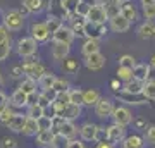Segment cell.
<instances>
[{
	"label": "cell",
	"instance_id": "obj_1",
	"mask_svg": "<svg viewBox=\"0 0 155 148\" xmlns=\"http://www.w3.org/2000/svg\"><path fill=\"white\" fill-rule=\"evenodd\" d=\"M36 50H38V43L31 36H24V38L17 40V54L21 55V57L28 59V57L36 54Z\"/></svg>",
	"mask_w": 155,
	"mask_h": 148
},
{
	"label": "cell",
	"instance_id": "obj_2",
	"mask_svg": "<svg viewBox=\"0 0 155 148\" xmlns=\"http://www.w3.org/2000/svg\"><path fill=\"white\" fill-rule=\"evenodd\" d=\"M4 26L9 31H19L24 26V16L19 11H11L4 16Z\"/></svg>",
	"mask_w": 155,
	"mask_h": 148
},
{
	"label": "cell",
	"instance_id": "obj_3",
	"mask_svg": "<svg viewBox=\"0 0 155 148\" xmlns=\"http://www.w3.org/2000/svg\"><path fill=\"white\" fill-rule=\"evenodd\" d=\"M22 72L26 74V77H31L35 81H38L40 77L43 76L45 72V66L40 64V62H35V61H28L22 64Z\"/></svg>",
	"mask_w": 155,
	"mask_h": 148
},
{
	"label": "cell",
	"instance_id": "obj_4",
	"mask_svg": "<svg viewBox=\"0 0 155 148\" xmlns=\"http://www.w3.org/2000/svg\"><path fill=\"white\" fill-rule=\"evenodd\" d=\"M110 117L114 119V124H119V126L124 127L133 122V112L127 107H114V112H112Z\"/></svg>",
	"mask_w": 155,
	"mask_h": 148
},
{
	"label": "cell",
	"instance_id": "obj_5",
	"mask_svg": "<svg viewBox=\"0 0 155 148\" xmlns=\"http://www.w3.org/2000/svg\"><path fill=\"white\" fill-rule=\"evenodd\" d=\"M116 97L121 102H124V104L127 105H143L148 102V98L145 97L143 93H127V91H124V90H119V91H116Z\"/></svg>",
	"mask_w": 155,
	"mask_h": 148
},
{
	"label": "cell",
	"instance_id": "obj_6",
	"mask_svg": "<svg viewBox=\"0 0 155 148\" xmlns=\"http://www.w3.org/2000/svg\"><path fill=\"white\" fill-rule=\"evenodd\" d=\"M107 26L105 24H102V22H90L86 21V26H84V36L86 38H95L98 40L102 36H105L107 35Z\"/></svg>",
	"mask_w": 155,
	"mask_h": 148
},
{
	"label": "cell",
	"instance_id": "obj_7",
	"mask_svg": "<svg viewBox=\"0 0 155 148\" xmlns=\"http://www.w3.org/2000/svg\"><path fill=\"white\" fill-rule=\"evenodd\" d=\"M126 138V127L119 126V124H110L107 127V141L116 145V143H122V140Z\"/></svg>",
	"mask_w": 155,
	"mask_h": 148
},
{
	"label": "cell",
	"instance_id": "obj_8",
	"mask_svg": "<svg viewBox=\"0 0 155 148\" xmlns=\"http://www.w3.org/2000/svg\"><path fill=\"white\" fill-rule=\"evenodd\" d=\"M52 36L48 31V28H47V24L45 22H33L31 24V38L36 40V43L38 41H48V38Z\"/></svg>",
	"mask_w": 155,
	"mask_h": 148
},
{
	"label": "cell",
	"instance_id": "obj_9",
	"mask_svg": "<svg viewBox=\"0 0 155 148\" xmlns=\"http://www.w3.org/2000/svg\"><path fill=\"white\" fill-rule=\"evenodd\" d=\"M54 115H61L64 121H76L78 117H81V105H74V104H67L64 109H61L57 114Z\"/></svg>",
	"mask_w": 155,
	"mask_h": 148
},
{
	"label": "cell",
	"instance_id": "obj_10",
	"mask_svg": "<svg viewBox=\"0 0 155 148\" xmlns=\"http://www.w3.org/2000/svg\"><path fill=\"white\" fill-rule=\"evenodd\" d=\"M112 112H114V104H112V100H109V98H100L98 104L95 105V114H97V117H100V119L110 117Z\"/></svg>",
	"mask_w": 155,
	"mask_h": 148
},
{
	"label": "cell",
	"instance_id": "obj_11",
	"mask_svg": "<svg viewBox=\"0 0 155 148\" xmlns=\"http://www.w3.org/2000/svg\"><path fill=\"white\" fill-rule=\"evenodd\" d=\"M86 21L105 24V22L109 21V19H107V14H105V9L100 5V4H93V5L90 7V12H88V16H86Z\"/></svg>",
	"mask_w": 155,
	"mask_h": 148
},
{
	"label": "cell",
	"instance_id": "obj_12",
	"mask_svg": "<svg viewBox=\"0 0 155 148\" xmlns=\"http://www.w3.org/2000/svg\"><path fill=\"white\" fill-rule=\"evenodd\" d=\"M84 66L88 67L90 71H100L102 67L105 66V55L100 54V52L86 55V57H84Z\"/></svg>",
	"mask_w": 155,
	"mask_h": 148
},
{
	"label": "cell",
	"instance_id": "obj_13",
	"mask_svg": "<svg viewBox=\"0 0 155 148\" xmlns=\"http://www.w3.org/2000/svg\"><path fill=\"white\" fill-rule=\"evenodd\" d=\"M98 129L100 127L93 122H86L79 127V134H81V140L83 141H97V136H98Z\"/></svg>",
	"mask_w": 155,
	"mask_h": 148
},
{
	"label": "cell",
	"instance_id": "obj_14",
	"mask_svg": "<svg viewBox=\"0 0 155 148\" xmlns=\"http://www.w3.org/2000/svg\"><path fill=\"white\" fill-rule=\"evenodd\" d=\"M109 28H110L114 33H126L127 29L131 28V22L127 21L122 14H119V16H116L114 19L109 21Z\"/></svg>",
	"mask_w": 155,
	"mask_h": 148
},
{
	"label": "cell",
	"instance_id": "obj_15",
	"mask_svg": "<svg viewBox=\"0 0 155 148\" xmlns=\"http://www.w3.org/2000/svg\"><path fill=\"white\" fill-rule=\"evenodd\" d=\"M78 131H79V129L76 127V124L72 121H64L61 126H59V129H57V133H59L61 136H64L66 140H74V138L78 136Z\"/></svg>",
	"mask_w": 155,
	"mask_h": 148
},
{
	"label": "cell",
	"instance_id": "obj_16",
	"mask_svg": "<svg viewBox=\"0 0 155 148\" xmlns=\"http://www.w3.org/2000/svg\"><path fill=\"white\" fill-rule=\"evenodd\" d=\"M54 36V41H61V43H67V45H71L72 41H74V38H76V35L72 33V29L71 28H66V26H62L57 33L52 35Z\"/></svg>",
	"mask_w": 155,
	"mask_h": 148
},
{
	"label": "cell",
	"instance_id": "obj_17",
	"mask_svg": "<svg viewBox=\"0 0 155 148\" xmlns=\"http://www.w3.org/2000/svg\"><path fill=\"white\" fill-rule=\"evenodd\" d=\"M71 52V45L67 43H61V41H54V47H52V57L55 61H64Z\"/></svg>",
	"mask_w": 155,
	"mask_h": 148
},
{
	"label": "cell",
	"instance_id": "obj_18",
	"mask_svg": "<svg viewBox=\"0 0 155 148\" xmlns=\"http://www.w3.org/2000/svg\"><path fill=\"white\" fill-rule=\"evenodd\" d=\"M55 140V131L54 129H41L36 133V143L41 146H52Z\"/></svg>",
	"mask_w": 155,
	"mask_h": 148
},
{
	"label": "cell",
	"instance_id": "obj_19",
	"mask_svg": "<svg viewBox=\"0 0 155 148\" xmlns=\"http://www.w3.org/2000/svg\"><path fill=\"white\" fill-rule=\"evenodd\" d=\"M24 122H26V115H22V114H14L11 119L5 122V126L9 127L11 131H14V133H22Z\"/></svg>",
	"mask_w": 155,
	"mask_h": 148
},
{
	"label": "cell",
	"instance_id": "obj_20",
	"mask_svg": "<svg viewBox=\"0 0 155 148\" xmlns=\"http://www.w3.org/2000/svg\"><path fill=\"white\" fill-rule=\"evenodd\" d=\"M150 64H145V62H140L133 67V77L134 79H140V81H148L150 77Z\"/></svg>",
	"mask_w": 155,
	"mask_h": 148
},
{
	"label": "cell",
	"instance_id": "obj_21",
	"mask_svg": "<svg viewBox=\"0 0 155 148\" xmlns=\"http://www.w3.org/2000/svg\"><path fill=\"white\" fill-rule=\"evenodd\" d=\"M138 36L141 40H152L155 38V24L152 21H145L138 28Z\"/></svg>",
	"mask_w": 155,
	"mask_h": 148
},
{
	"label": "cell",
	"instance_id": "obj_22",
	"mask_svg": "<svg viewBox=\"0 0 155 148\" xmlns=\"http://www.w3.org/2000/svg\"><path fill=\"white\" fill-rule=\"evenodd\" d=\"M122 148H145V138L138 136V134H131L122 140Z\"/></svg>",
	"mask_w": 155,
	"mask_h": 148
},
{
	"label": "cell",
	"instance_id": "obj_23",
	"mask_svg": "<svg viewBox=\"0 0 155 148\" xmlns=\"http://www.w3.org/2000/svg\"><path fill=\"white\" fill-rule=\"evenodd\" d=\"M81 52H83L84 57L100 52V41L98 40H95V38H86V41H84L83 47H81Z\"/></svg>",
	"mask_w": 155,
	"mask_h": 148
},
{
	"label": "cell",
	"instance_id": "obj_24",
	"mask_svg": "<svg viewBox=\"0 0 155 148\" xmlns=\"http://www.w3.org/2000/svg\"><path fill=\"white\" fill-rule=\"evenodd\" d=\"M143 86L145 83L140 81V79H129V81L124 83V86H122V90L124 91H127V93H143Z\"/></svg>",
	"mask_w": 155,
	"mask_h": 148
},
{
	"label": "cell",
	"instance_id": "obj_25",
	"mask_svg": "<svg viewBox=\"0 0 155 148\" xmlns=\"http://www.w3.org/2000/svg\"><path fill=\"white\" fill-rule=\"evenodd\" d=\"M69 21H71V29H72V33L78 35V36L84 35V26H86V19H84V17L74 16V17H71Z\"/></svg>",
	"mask_w": 155,
	"mask_h": 148
},
{
	"label": "cell",
	"instance_id": "obj_26",
	"mask_svg": "<svg viewBox=\"0 0 155 148\" xmlns=\"http://www.w3.org/2000/svg\"><path fill=\"white\" fill-rule=\"evenodd\" d=\"M11 105H14V107H26L28 105V95L17 88L16 91L11 95Z\"/></svg>",
	"mask_w": 155,
	"mask_h": 148
},
{
	"label": "cell",
	"instance_id": "obj_27",
	"mask_svg": "<svg viewBox=\"0 0 155 148\" xmlns=\"http://www.w3.org/2000/svg\"><path fill=\"white\" fill-rule=\"evenodd\" d=\"M55 74H52V72H45L43 76L40 77L38 81V86L41 88V91H47V90H52L54 88V83H55Z\"/></svg>",
	"mask_w": 155,
	"mask_h": 148
},
{
	"label": "cell",
	"instance_id": "obj_28",
	"mask_svg": "<svg viewBox=\"0 0 155 148\" xmlns=\"http://www.w3.org/2000/svg\"><path fill=\"white\" fill-rule=\"evenodd\" d=\"M100 98L102 97H100V93L97 90H86L83 93V105H86V107H95V105L98 104Z\"/></svg>",
	"mask_w": 155,
	"mask_h": 148
},
{
	"label": "cell",
	"instance_id": "obj_29",
	"mask_svg": "<svg viewBox=\"0 0 155 148\" xmlns=\"http://www.w3.org/2000/svg\"><path fill=\"white\" fill-rule=\"evenodd\" d=\"M121 14L126 17L129 22H133V21L138 19V11H136V7H134L131 2H129V4H122L121 5Z\"/></svg>",
	"mask_w": 155,
	"mask_h": 148
},
{
	"label": "cell",
	"instance_id": "obj_30",
	"mask_svg": "<svg viewBox=\"0 0 155 148\" xmlns=\"http://www.w3.org/2000/svg\"><path fill=\"white\" fill-rule=\"evenodd\" d=\"M38 121L36 119H31V117H26V122H24V127H22V134L24 136H36L38 133Z\"/></svg>",
	"mask_w": 155,
	"mask_h": 148
},
{
	"label": "cell",
	"instance_id": "obj_31",
	"mask_svg": "<svg viewBox=\"0 0 155 148\" xmlns=\"http://www.w3.org/2000/svg\"><path fill=\"white\" fill-rule=\"evenodd\" d=\"M22 7L31 14H38L43 11V2L41 0H22Z\"/></svg>",
	"mask_w": 155,
	"mask_h": 148
},
{
	"label": "cell",
	"instance_id": "obj_32",
	"mask_svg": "<svg viewBox=\"0 0 155 148\" xmlns=\"http://www.w3.org/2000/svg\"><path fill=\"white\" fill-rule=\"evenodd\" d=\"M79 2L81 0H62V9L66 11L67 19H71V17L76 16V9H78V4Z\"/></svg>",
	"mask_w": 155,
	"mask_h": 148
},
{
	"label": "cell",
	"instance_id": "obj_33",
	"mask_svg": "<svg viewBox=\"0 0 155 148\" xmlns=\"http://www.w3.org/2000/svg\"><path fill=\"white\" fill-rule=\"evenodd\" d=\"M36 84L38 83L35 81V79H31V77H24L21 81V84H19V90H22L26 95L33 93V91H36Z\"/></svg>",
	"mask_w": 155,
	"mask_h": 148
},
{
	"label": "cell",
	"instance_id": "obj_34",
	"mask_svg": "<svg viewBox=\"0 0 155 148\" xmlns=\"http://www.w3.org/2000/svg\"><path fill=\"white\" fill-rule=\"evenodd\" d=\"M47 28H48V31H50V35H54V33H57L59 29H61L64 24H62V21L59 19V17H55V16H48V19H47Z\"/></svg>",
	"mask_w": 155,
	"mask_h": 148
},
{
	"label": "cell",
	"instance_id": "obj_35",
	"mask_svg": "<svg viewBox=\"0 0 155 148\" xmlns=\"http://www.w3.org/2000/svg\"><path fill=\"white\" fill-rule=\"evenodd\" d=\"M43 115H45V109L40 104L29 105L28 107V114H26V117H31V119H36V121H38L40 117H43Z\"/></svg>",
	"mask_w": 155,
	"mask_h": 148
},
{
	"label": "cell",
	"instance_id": "obj_36",
	"mask_svg": "<svg viewBox=\"0 0 155 148\" xmlns=\"http://www.w3.org/2000/svg\"><path fill=\"white\" fill-rule=\"evenodd\" d=\"M83 90H79V88H76V90H69V102L74 105H83Z\"/></svg>",
	"mask_w": 155,
	"mask_h": 148
},
{
	"label": "cell",
	"instance_id": "obj_37",
	"mask_svg": "<svg viewBox=\"0 0 155 148\" xmlns=\"http://www.w3.org/2000/svg\"><path fill=\"white\" fill-rule=\"evenodd\" d=\"M143 95L148 100H155V79H148V81H145Z\"/></svg>",
	"mask_w": 155,
	"mask_h": 148
},
{
	"label": "cell",
	"instance_id": "obj_38",
	"mask_svg": "<svg viewBox=\"0 0 155 148\" xmlns=\"http://www.w3.org/2000/svg\"><path fill=\"white\" fill-rule=\"evenodd\" d=\"M117 79H121V81H124V83L129 81V79H133V69L119 66L117 67Z\"/></svg>",
	"mask_w": 155,
	"mask_h": 148
},
{
	"label": "cell",
	"instance_id": "obj_39",
	"mask_svg": "<svg viewBox=\"0 0 155 148\" xmlns=\"http://www.w3.org/2000/svg\"><path fill=\"white\" fill-rule=\"evenodd\" d=\"M11 40H5V41H0V62H4L11 55Z\"/></svg>",
	"mask_w": 155,
	"mask_h": 148
},
{
	"label": "cell",
	"instance_id": "obj_40",
	"mask_svg": "<svg viewBox=\"0 0 155 148\" xmlns=\"http://www.w3.org/2000/svg\"><path fill=\"white\" fill-rule=\"evenodd\" d=\"M104 9H105V14H107V19L109 21L121 14V4H110V5L104 7Z\"/></svg>",
	"mask_w": 155,
	"mask_h": 148
},
{
	"label": "cell",
	"instance_id": "obj_41",
	"mask_svg": "<svg viewBox=\"0 0 155 148\" xmlns=\"http://www.w3.org/2000/svg\"><path fill=\"white\" fill-rule=\"evenodd\" d=\"M90 7H91V4H88V2H84V0H81V2L78 4L76 16L84 17V19H86V16H88V12H90Z\"/></svg>",
	"mask_w": 155,
	"mask_h": 148
},
{
	"label": "cell",
	"instance_id": "obj_42",
	"mask_svg": "<svg viewBox=\"0 0 155 148\" xmlns=\"http://www.w3.org/2000/svg\"><path fill=\"white\" fill-rule=\"evenodd\" d=\"M38 129H54L52 126V115H43V117H40L38 119Z\"/></svg>",
	"mask_w": 155,
	"mask_h": 148
},
{
	"label": "cell",
	"instance_id": "obj_43",
	"mask_svg": "<svg viewBox=\"0 0 155 148\" xmlns=\"http://www.w3.org/2000/svg\"><path fill=\"white\" fill-rule=\"evenodd\" d=\"M119 66L133 69V67L136 66V61H134V57H133V55H122L121 59H119Z\"/></svg>",
	"mask_w": 155,
	"mask_h": 148
},
{
	"label": "cell",
	"instance_id": "obj_44",
	"mask_svg": "<svg viewBox=\"0 0 155 148\" xmlns=\"http://www.w3.org/2000/svg\"><path fill=\"white\" fill-rule=\"evenodd\" d=\"M143 16L147 21H155V4H150V5H143Z\"/></svg>",
	"mask_w": 155,
	"mask_h": 148
},
{
	"label": "cell",
	"instance_id": "obj_45",
	"mask_svg": "<svg viewBox=\"0 0 155 148\" xmlns=\"http://www.w3.org/2000/svg\"><path fill=\"white\" fill-rule=\"evenodd\" d=\"M54 90H55L57 93L67 91V90H69V83H67L66 79H59V77H57V79H55V83H54Z\"/></svg>",
	"mask_w": 155,
	"mask_h": 148
},
{
	"label": "cell",
	"instance_id": "obj_46",
	"mask_svg": "<svg viewBox=\"0 0 155 148\" xmlns=\"http://www.w3.org/2000/svg\"><path fill=\"white\" fill-rule=\"evenodd\" d=\"M14 114H16V112H14V110H12L11 107L7 105L5 109H2V110H0V121H2L4 124H5V122L9 121V119H11V117H12Z\"/></svg>",
	"mask_w": 155,
	"mask_h": 148
},
{
	"label": "cell",
	"instance_id": "obj_47",
	"mask_svg": "<svg viewBox=\"0 0 155 148\" xmlns=\"http://www.w3.org/2000/svg\"><path fill=\"white\" fill-rule=\"evenodd\" d=\"M145 141L150 143V145H155V126L147 127V133H145Z\"/></svg>",
	"mask_w": 155,
	"mask_h": 148
},
{
	"label": "cell",
	"instance_id": "obj_48",
	"mask_svg": "<svg viewBox=\"0 0 155 148\" xmlns=\"http://www.w3.org/2000/svg\"><path fill=\"white\" fill-rule=\"evenodd\" d=\"M64 69H66L67 72H76L78 69H79V64H78V61L71 59V61H67L66 64H64Z\"/></svg>",
	"mask_w": 155,
	"mask_h": 148
},
{
	"label": "cell",
	"instance_id": "obj_49",
	"mask_svg": "<svg viewBox=\"0 0 155 148\" xmlns=\"http://www.w3.org/2000/svg\"><path fill=\"white\" fill-rule=\"evenodd\" d=\"M66 148H86V146H84L83 140H69Z\"/></svg>",
	"mask_w": 155,
	"mask_h": 148
},
{
	"label": "cell",
	"instance_id": "obj_50",
	"mask_svg": "<svg viewBox=\"0 0 155 148\" xmlns=\"http://www.w3.org/2000/svg\"><path fill=\"white\" fill-rule=\"evenodd\" d=\"M38 104L41 105L43 109H47V107H50V105H52V102H50V100L47 98V97H45L43 93H40V97H38Z\"/></svg>",
	"mask_w": 155,
	"mask_h": 148
},
{
	"label": "cell",
	"instance_id": "obj_51",
	"mask_svg": "<svg viewBox=\"0 0 155 148\" xmlns=\"http://www.w3.org/2000/svg\"><path fill=\"white\" fill-rule=\"evenodd\" d=\"M38 97H40V93H36V91L29 93L28 95V107H29V105H36V104H38Z\"/></svg>",
	"mask_w": 155,
	"mask_h": 148
},
{
	"label": "cell",
	"instance_id": "obj_52",
	"mask_svg": "<svg viewBox=\"0 0 155 148\" xmlns=\"http://www.w3.org/2000/svg\"><path fill=\"white\" fill-rule=\"evenodd\" d=\"M5 40H11L9 38V29L2 24V26H0V41H5Z\"/></svg>",
	"mask_w": 155,
	"mask_h": 148
},
{
	"label": "cell",
	"instance_id": "obj_53",
	"mask_svg": "<svg viewBox=\"0 0 155 148\" xmlns=\"http://www.w3.org/2000/svg\"><path fill=\"white\" fill-rule=\"evenodd\" d=\"M7 105H9V98H7V95L4 91H0V110L5 109Z\"/></svg>",
	"mask_w": 155,
	"mask_h": 148
},
{
	"label": "cell",
	"instance_id": "obj_54",
	"mask_svg": "<svg viewBox=\"0 0 155 148\" xmlns=\"http://www.w3.org/2000/svg\"><path fill=\"white\" fill-rule=\"evenodd\" d=\"M22 74V66H16L12 69V77H21Z\"/></svg>",
	"mask_w": 155,
	"mask_h": 148
},
{
	"label": "cell",
	"instance_id": "obj_55",
	"mask_svg": "<svg viewBox=\"0 0 155 148\" xmlns=\"http://www.w3.org/2000/svg\"><path fill=\"white\" fill-rule=\"evenodd\" d=\"M110 88L114 90V91L121 90V79H112V81H110Z\"/></svg>",
	"mask_w": 155,
	"mask_h": 148
},
{
	"label": "cell",
	"instance_id": "obj_56",
	"mask_svg": "<svg viewBox=\"0 0 155 148\" xmlns=\"http://www.w3.org/2000/svg\"><path fill=\"white\" fill-rule=\"evenodd\" d=\"M97 148H114V145L105 140V141H98V143H97Z\"/></svg>",
	"mask_w": 155,
	"mask_h": 148
},
{
	"label": "cell",
	"instance_id": "obj_57",
	"mask_svg": "<svg viewBox=\"0 0 155 148\" xmlns=\"http://www.w3.org/2000/svg\"><path fill=\"white\" fill-rule=\"evenodd\" d=\"M2 148H16V145H14V141H12V140L5 138V140H4V146H2Z\"/></svg>",
	"mask_w": 155,
	"mask_h": 148
},
{
	"label": "cell",
	"instance_id": "obj_58",
	"mask_svg": "<svg viewBox=\"0 0 155 148\" xmlns=\"http://www.w3.org/2000/svg\"><path fill=\"white\" fill-rule=\"evenodd\" d=\"M150 4H155V0H141V5H150Z\"/></svg>",
	"mask_w": 155,
	"mask_h": 148
},
{
	"label": "cell",
	"instance_id": "obj_59",
	"mask_svg": "<svg viewBox=\"0 0 155 148\" xmlns=\"http://www.w3.org/2000/svg\"><path fill=\"white\" fill-rule=\"evenodd\" d=\"M150 67L155 69V55H152V59H150Z\"/></svg>",
	"mask_w": 155,
	"mask_h": 148
},
{
	"label": "cell",
	"instance_id": "obj_60",
	"mask_svg": "<svg viewBox=\"0 0 155 148\" xmlns=\"http://www.w3.org/2000/svg\"><path fill=\"white\" fill-rule=\"evenodd\" d=\"M117 2L122 5V4H129V2H133V0H117Z\"/></svg>",
	"mask_w": 155,
	"mask_h": 148
},
{
	"label": "cell",
	"instance_id": "obj_61",
	"mask_svg": "<svg viewBox=\"0 0 155 148\" xmlns=\"http://www.w3.org/2000/svg\"><path fill=\"white\" fill-rule=\"evenodd\" d=\"M136 126H138V127H141V126H145V121H138V122H136Z\"/></svg>",
	"mask_w": 155,
	"mask_h": 148
},
{
	"label": "cell",
	"instance_id": "obj_62",
	"mask_svg": "<svg viewBox=\"0 0 155 148\" xmlns=\"http://www.w3.org/2000/svg\"><path fill=\"white\" fill-rule=\"evenodd\" d=\"M0 86H4V79H2V76H0Z\"/></svg>",
	"mask_w": 155,
	"mask_h": 148
},
{
	"label": "cell",
	"instance_id": "obj_63",
	"mask_svg": "<svg viewBox=\"0 0 155 148\" xmlns=\"http://www.w3.org/2000/svg\"><path fill=\"white\" fill-rule=\"evenodd\" d=\"M153 148H155V146H153Z\"/></svg>",
	"mask_w": 155,
	"mask_h": 148
}]
</instances>
